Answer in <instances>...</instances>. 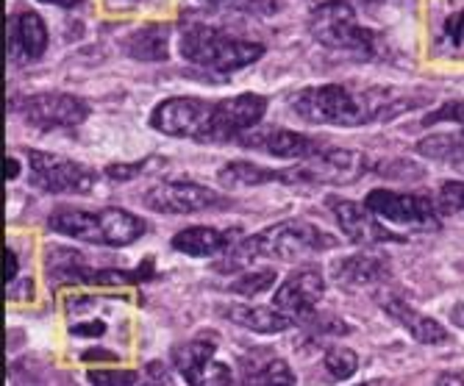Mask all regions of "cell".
<instances>
[{
	"label": "cell",
	"mask_w": 464,
	"mask_h": 386,
	"mask_svg": "<svg viewBox=\"0 0 464 386\" xmlns=\"http://www.w3.org/2000/svg\"><path fill=\"white\" fill-rule=\"evenodd\" d=\"M414 106L417 98H406L392 90L348 87V83H325V87L304 90L292 98L295 114L317 125H364L390 120Z\"/></svg>",
	"instance_id": "6da1fadb"
},
{
	"label": "cell",
	"mask_w": 464,
	"mask_h": 386,
	"mask_svg": "<svg viewBox=\"0 0 464 386\" xmlns=\"http://www.w3.org/2000/svg\"><path fill=\"white\" fill-rule=\"evenodd\" d=\"M340 245L334 234L306 223V220H286L265 228L262 234H253L247 239H239L231 250L223 253L220 265H215L218 273H237L256 259H281V262H301L306 256L325 253Z\"/></svg>",
	"instance_id": "7a4b0ae2"
},
{
	"label": "cell",
	"mask_w": 464,
	"mask_h": 386,
	"mask_svg": "<svg viewBox=\"0 0 464 386\" xmlns=\"http://www.w3.org/2000/svg\"><path fill=\"white\" fill-rule=\"evenodd\" d=\"M181 56L198 67L215 70V72H234L265 56L259 42H247L228 36L220 28L189 23L181 34Z\"/></svg>",
	"instance_id": "3957f363"
},
{
	"label": "cell",
	"mask_w": 464,
	"mask_h": 386,
	"mask_svg": "<svg viewBox=\"0 0 464 386\" xmlns=\"http://www.w3.org/2000/svg\"><path fill=\"white\" fill-rule=\"evenodd\" d=\"M309 28L320 45L331 51L353 53L356 59H370L375 53V34L356 23V12L345 0H331V4L317 6L312 12Z\"/></svg>",
	"instance_id": "277c9868"
},
{
	"label": "cell",
	"mask_w": 464,
	"mask_h": 386,
	"mask_svg": "<svg viewBox=\"0 0 464 386\" xmlns=\"http://www.w3.org/2000/svg\"><path fill=\"white\" fill-rule=\"evenodd\" d=\"M150 125L167 137L218 142V103H206L200 98H170L153 109Z\"/></svg>",
	"instance_id": "5b68a950"
},
{
	"label": "cell",
	"mask_w": 464,
	"mask_h": 386,
	"mask_svg": "<svg viewBox=\"0 0 464 386\" xmlns=\"http://www.w3.org/2000/svg\"><path fill=\"white\" fill-rule=\"evenodd\" d=\"M364 206L375 214L378 220H387L392 226H406L417 231H437L440 228V211L431 198L423 195H401L390 189H372L364 198Z\"/></svg>",
	"instance_id": "8992f818"
},
{
	"label": "cell",
	"mask_w": 464,
	"mask_h": 386,
	"mask_svg": "<svg viewBox=\"0 0 464 386\" xmlns=\"http://www.w3.org/2000/svg\"><path fill=\"white\" fill-rule=\"evenodd\" d=\"M28 164H31V181L45 192L87 195L98 184L95 169L64 156H53L45 150H28Z\"/></svg>",
	"instance_id": "52a82bcc"
},
{
	"label": "cell",
	"mask_w": 464,
	"mask_h": 386,
	"mask_svg": "<svg viewBox=\"0 0 464 386\" xmlns=\"http://www.w3.org/2000/svg\"><path fill=\"white\" fill-rule=\"evenodd\" d=\"M20 114L39 131H53V128H75L87 120L90 109L81 98L62 92H42L20 101Z\"/></svg>",
	"instance_id": "ba28073f"
},
{
	"label": "cell",
	"mask_w": 464,
	"mask_h": 386,
	"mask_svg": "<svg viewBox=\"0 0 464 386\" xmlns=\"http://www.w3.org/2000/svg\"><path fill=\"white\" fill-rule=\"evenodd\" d=\"M215 339L200 336L176 351V367L189 386H231L228 364L215 359Z\"/></svg>",
	"instance_id": "9c48e42d"
},
{
	"label": "cell",
	"mask_w": 464,
	"mask_h": 386,
	"mask_svg": "<svg viewBox=\"0 0 464 386\" xmlns=\"http://www.w3.org/2000/svg\"><path fill=\"white\" fill-rule=\"evenodd\" d=\"M325 294V281L317 270L304 267L295 270L278 289L273 297V306L284 314H289L292 320H309L317 309V304Z\"/></svg>",
	"instance_id": "30bf717a"
},
{
	"label": "cell",
	"mask_w": 464,
	"mask_h": 386,
	"mask_svg": "<svg viewBox=\"0 0 464 386\" xmlns=\"http://www.w3.org/2000/svg\"><path fill=\"white\" fill-rule=\"evenodd\" d=\"M145 206L159 214H192V211L226 206V200L206 187L176 181V184H159V187L148 189Z\"/></svg>",
	"instance_id": "8fae6325"
},
{
	"label": "cell",
	"mask_w": 464,
	"mask_h": 386,
	"mask_svg": "<svg viewBox=\"0 0 464 386\" xmlns=\"http://www.w3.org/2000/svg\"><path fill=\"white\" fill-rule=\"evenodd\" d=\"M334 217L340 223L343 234L356 245H382V242H406L398 231H390L384 220H378L367 206L351 203V200H331Z\"/></svg>",
	"instance_id": "7c38bea8"
},
{
	"label": "cell",
	"mask_w": 464,
	"mask_h": 386,
	"mask_svg": "<svg viewBox=\"0 0 464 386\" xmlns=\"http://www.w3.org/2000/svg\"><path fill=\"white\" fill-rule=\"evenodd\" d=\"M239 142L245 148H253V150H262V153H270V156H278V159H314L323 153V145L306 134H295V131H286V128H253L250 134L239 137Z\"/></svg>",
	"instance_id": "4fadbf2b"
},
{
	"label": "cell",
	"mask_w": 464,
	"mask_h": 386,
	"mask_svg": "<svg viewBox=\"0 0 464 386\" xmlns=\"http://www.w3.org/2000/svg\"><path fill=\"white\" fill-rule=\"evenodd\" d=\"M267 111V101L262 95H237L218 103V142L237 140L245 131H253Z\"/></svg>",
	"instance_id": "5bb4252c"
},
{
	"label": "cell",
	"mask_w": 464,
	"mask_h": 386,
	"mask_svg": "<svg viewBox=\"0 0 464 386\" xmlns=\"http://www.w3.org/2000/svg\"><path fill=\"white\" fill-rule=\"evenodd\" d=\"M431 31L434 45L442 56L464 59V0H440Z\"/></svg>",
	"instance_id": "9a60e30c"
},
{
	"label": "cell",
	"mask_w": 464,
	"mask_h": 386,
	"mask_svg": "<svg viewBox=\"0 0 464 386\" xmlns=\"http://www.w3.org/2000/svg\"><path fill=\"white\" fill-rule=\"evenodd\" d=\"M223 187H262V184H309L301 169H267L250 161H231L220 169Z\"/></svg>",
	"instance_id": "2e32d148"
},
{
	"label": "cell",
	"mask_w": 464,
	"mask_h": 386,
	"mask_svg": "<svg viewBox=\"0 0 464 386\" xmlns=\"http://www.w3.org/2000/svg\"><path fill=\"white\" fill-rule=\"evenodd\" d=\"M48 48V31L39 14L23 12L9 20V56L36 62Z\"/></svg>",
	"instance_id": "e0dca14e"
},
{
	"label": "cell",
	"mask_w": 464,
	"mask_h": 386,
	"mask_svg": "<svg viewBox=\"0 0 464 386\" xmlns=\"http://www.w3.org/2000/svg\"><path fill=\"white\" fill-rule=\"evenodd\" d=\"M334 278L336 284H343L345 289H364V286H375L390 281L392 270L390 262L382 259V256H370V253H359V256H348L340 265H334Z\"/></svg>",
	"instance_id": "ac0fdd59"
},
{
	"label": "cell",
	"mask_w": 464,
	"mask_h": 386,
	"mask_svg": "<svg viewBox=\"0 0 464 386\" xmlns=\"http://www.w3.org/2000/svg\"><path fill=\"white\" fill-rule=\"evenodd\" d=\"M95 220H98V242L95 245L122 247V245L137 242L148 231V226L140 217H134L131 211H125V208L95 211Z\"/></svg>",
	"instance_id": "d6986e66"
},
{
	"label": "cell",
	"mask_w": 464,
	"mask_h": 386,
	"mask_svg": "<svg viewBox=\"0 0 464 386\" xmlns=\"http://www.w3.org/2000/svg\"><path fill=\"white\" fill-rule=\"evenodd\" d=\"M239 231H218V228H206V226H195V228H187L181 234H176L173 239V247L179 253H187V256H223L226 250H231L239 239Z\"/></svg>",
	"instance_id": "ffe728a7"
},
{
	"label": "cell",
	"mask_w": 464,
	"mask_h": 386,
	"mask_svg": "<svg viewBox=\"0 0 464 386\" xmlns=\"http://www.w3.org/2000/svg\"><path fill=\"white\" fill-rule=\"evenodd\" d=\"M384 312L392 317V320H398L420 345H445L448 342V331L437 323V320H431V317H426V314H420V312H414L411 306H406L403 300H387L384 304Z\"/></svg>",
	"instance_id": "44dd1931"
},
{
	"label": "cell",
	"mask_w": 464,
	"mask_h": 386,
	"mask_svg": "<svg viewBox=\"0 0 464 386\" xmlns=\"http://www.w3.org/2000/svg\"><path fill=\"white\" fill-rule=\"evenodd\" d=\"M226 320L237 323L239 328L256 331V333H284L286 328L295 325V320L284 312H278L276 306H228L223 312Z\"/></svg>",
	"instance_id": "7402d4cb"
},
{
	"label": "cell",
	"mask_w": 464,
	"mask_h": 386,
	"mask_svg": "<svg viewBox=\"0 0 464 386\" xmlns=\"http://www.w3.org/2000/svg\"><path fill=\"white\" fill-rule=\"evenodd\" d=\"M417 153L426 156V159H434V161L453 164V167L464 169V131H459V134H434V137L420 140Z\"/></svg>",
	"instance_id": "603a6c76"
},
{
	"label": "cell",
	"mask_w": 464,
	"mask_h": 386,
	"mask_svg": "<svg viewBox=\"0 0 464 386\" xmlns=\"http://www.w3.org/2000/svg\"><path fill=\"white\" fill-rule=\"evenodd\" d=\"M125 53L140 62H167V28L148 25L125 42Z\"/></svg>",
	"instance_id": "cb8c5ba5"
},
{
	"label": "cell",
	"mask_w": 464,
	"mask_h": 386,
	"mask_svg": "<svg viewBox=\"0 0 464 386\" xmlns=\"http://www.w3.org/2000/svg\"><path fill=\"white\" fill-rule=\"evenodd\" d=\"M87 259L70 247H48V275L56 281H87L90 278Z\"/></svg>",
	"instance_id": "d4e9b609"
},
{
	"label": "cell",
	"mask_w": 464,
	"mask_h": 386,
	"mask_svg": "<svg viewBox=\"0 0 464 386\" xmlns=\"http://www.w3.org/2000/svg\"><path fill=\"white\" fill-rule=\"evenodd\" d=\"M245 386H295V372L284 359H270L262 367H253V372H247Z\"/></svg>",
	"instance_id": "484cf974"
},
{
	"label": "cell",
	"mask_w": 464,
	"mask_h": 386,
	"mask_svg": "<svg viewBox=\"0 0 464 386\" xmlns=\"http://www.w3.org/2000/svg\"><path fill=\"white\" fill-rule=\"evenodd\" d=\"M359 367V356L351 348H328L325 353V370L334 381H348Z\"/></svg>",
	"instance_id": "4316f807"
},
{
	"label": "cell",
	"mask_w": 464,
	"mask_h": 386,
	"mask_svg": "<svg viewBox=\"0 0 464 386\" xmlns=\"http://www.w3.org/2000/svg\"><path fill=\"white\" fill-rule=\"evenodd\" d=\"M273 284H276V270H253V273H245L242 278H237L231 284V292L245 294V297H256V294L273 289Z\"/></svg>",
	"instance_id": "83f0119b"
},
{
	"label": "cell",
	"mask_w": 464,
	"mask_h": 386,
	"mask_svg": "<svg viewBox=\"0 0 464 386\" xmlns=\"http://www.w3.org/2000/svg\"><path fill=\"white\" fill-rule=\"evenodd\" d=\"M90 383L92 386H159L148 378H142L140 372L131 370H117V372H90Z\"/></svg>",
	"instance_id": "f1b7e54d"
},
{
	"label": "cell",
	"mask_w": 464,
	"mask_h": 386,
	"mask_svg": "<svg viewBox=\"0 0 464 386\" xmlns=\"http://www.w3.org/2000/svg\"><path fill=\"white\" fill-rule=\"evenodd\" d=\"M208 6H220V9H242L253 14H267L276 12V0H203Z\"/></svg>",
	"instance_id": "f546056e"
},
{
	"label": "cell",
	"mask_w": 464,
	"mask_h": 386,
	"mask_svg": "<svg viewBox=\"0 0 464 386\" xmlns=\"http://www.w3.org/2000/svg\"><path fill=\"white\" fill-rule=\"evenodd\" d=\"M437 122H456V125H464V101H453V103H445L440 106L437 111H431L423 125H437Z\"/></svg>",
	"instance_id": "4dcf8cb0"
},
{
	"label": "cell",
	"mask_w": 464,
	"mask_h": 386,
	"mask_svg": "<svg viewBox=\"0 0 464 386\" xmlns=\"http://www.w3.org/2000/svg\"><path fill=\"white\" fill-rule=\"evenodd\" d=\"M142 169H145V161H140V164H111L106 169V176L109 179H117V181H129V179L140 176Z\"/></svg>",
	"instance_id": "1f68e13d"
},
{
	"label": "cell",
	"mask_w": 464,
	"mask_h": 386,
	"mask_svg": "<svg viewBox=\"0 0 464 386\" xmlns=\"http://www.w3.org/2000/svg\"><path fill=\"white\" fill-rule=\"evenodd\" d=\"M442 198L448 200V206L464 208V184H461V181H448V184L442 187Z\"/></svg>",
	"instance_id": "d6a6232c"
},
{
	"label": "cell",
	"mask_w": 464,
	"mask_h": 386,
	"mask_svg": "<svg viewBox=\"0 0 464 386\" xmlns=\"http://www.w3.org/2000/svg\"><path fill=\"white\" fill-rule=\"evenodd\" d=\"M75 336H103L106 333V325L103 323H87V325H75L72 328Z\"/></svg>",
	"instance_id": "836d02e7"
},
{
	"label": "cell",
	"mask_w": 464,
	"mask_h": 386,
	"mask_svg": "<svg viewBox=\"0 0 464 386\" xmlns=\"http://www.w3.org/2000/svg\"><path fill=\"white\" fill-rule=\"evenodd\" d=\"M437 386H464V378L459 372H442L437 378Z\"/></svg>",
	"instance_id": "e575fe53"
},
{
	"label": "cell",
	"mask_w": 464,
	"mask_h": 386,
	"mask_svg": "<svg viewBox=\"0 0 464 386\" xmlns=\"http://www.w3.org/2000/svg\"><path fill=\"white\" fill-rule=\"evenodd\" d=\"M17 278V256L14 250H6V281L12 284Z\"/></svg>",
	"instance_id": "d590c367"
},
{
	"label": "cell",
	"mask_w": 464,
	"mask_h": 386,
	"mask_svg": "<svg viewBox=\"0 0 464 386\" xmlns=\"http://www.w3.org/2000/svg\"><path fill=\"white\" fill-rule=\"evenodd\" d=\"M39 4H53V6H64V9H72V6H81L83 0H39Z\"/></svg>",
	"instance_id": "8d00e7d4"
},
{
	"label": "cell",
	"mask_w": 464,
	"mask_h": 386,
	"mask_svg": "<svg viewBox=\"0 0 464 386\" xmlns=\"http://www.w3.org/2000/svg\"><path fill=\"white\" fill-rule=\"evenodd\" d=\"M450 320H453V323H456L459 328H464V304H459V306H456V309L450 312Z\"/></svg>",
	"instance_id": "74e56055"
},
{
	"label": "cell",
	"mask_w": 464,
	"mask_h": 386,
	"mask_svg": "<svg viewBox=\"0 0 464 386\" xmlns=\"http://www.w3.org/2000/svg\"><path fill=\"white\" fill-rule=\"evenodd\" d=\"M6 169H9V173H6L9 179H17V176H20V161H17V159H9V161H6Z\"/></svg>",
	"instance_id": "f35d334b"
},
{
	"label": "cell",
	"mask_w": 464,
	"mask_h": 386,
	"mask_svg": "<svg viewBox=\"0 0 464 386\" xmlns=\"http://www.w3.org/2000/svg\"><path fill=\"white\" fill-rule=\"evenodd\" d=\"M359 386H364V383H359Z\"/></svg>",
	"instance_id": "ab89813d"
}]
</instances>
